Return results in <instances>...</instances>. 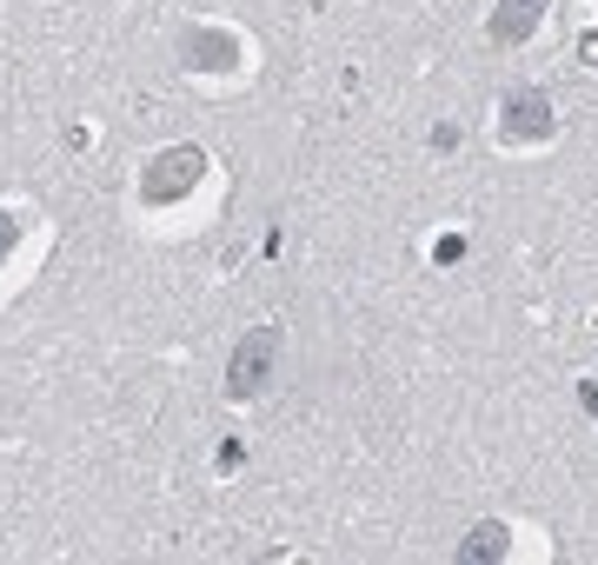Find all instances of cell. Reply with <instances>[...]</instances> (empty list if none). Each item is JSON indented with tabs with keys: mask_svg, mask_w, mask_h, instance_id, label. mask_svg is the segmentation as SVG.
I'll return each mask as SVG.
<instances>
[{
	"mask_svg": "<svg viewBox=\"0 0 598 565\" xmlns=\"http://www.w3.org/2000/svg\"><path fill=\"white\" fill-rule=\"evenodd\" d=\"M266 346H273V333H259V340H253V353H240V359H233V392H253V386H259V359H266Z\"/></svg>",
	"mask_w": 598,
	"mask_h": 565,
	"instance_id": "cell-1",
	"label": "cell"
}]
</instances>
